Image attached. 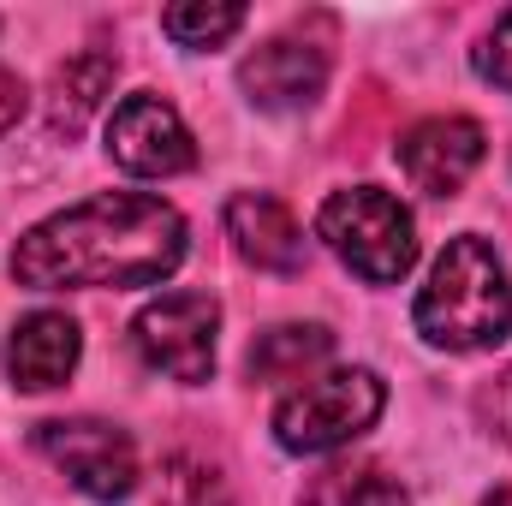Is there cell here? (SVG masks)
<instances>
[{
  "label": "cell",
  "instance_id": "1",
  "mask_svg": "<svg viewBox=\"0 0 512 506\" xmlns=\"http://www.w3.org/2000/svg\"><path fill=\"white\" fill-rule=\"evenodd\" d=\"M179 256H185V221L173 203L143 191H102L30 227L12 251V280L30 292L149 286V280H167Z\"/></svg>",
  "mask_w": 512,
  "mask_h": 506
},
{
  "label": "cell",
  "instance_id": "2",
  "mask_svg": "<svg viewBox=\"0 0 512 506\" xmlns=\"http://www.w3.org/2000/svg\"><path fill=\"white\" fill-rule=\"evenodd\" d=\"M411 322L429 346L483 352L512 334V280L483 239H453L429 268V286L411 304Z\"/></svg>",
  "mask_w": 512,
  "mask_h": 506
},
{
  "label": "cell",
  "instance_id": "3",
  "mask_svg": "<svg viewBox=\"0 0 512 506\" xmlns=\"http://www.w3.org/2000/svg\"><path fill=\"white\" fill-rule=\"evenodd\" d=\"M316 233L328 239V251L340 256L352 274H364L370 286H393L411 274L417 262V227L405 215L399 197H387L382 185H352L334 191L316 215Z\"/></svg>",
  "mask_w": 512,
  "mask_h": 506
},
{
  "label": "cell",
  "instance_id": "4",
  "mask_svg": "<svg viewBox=\"0 0 512 506\" xmlns=\"http://www.w3.org/2000/svg\"><path fill=\"white\" fill-rule=\"evenodd\" d=\"M387 405V387L370 370H334V376L304 381L298 393L280 399L274 411V435L286 453H328L358 441Z\"/></svg>",
  "mask_w": 512,
  "mask_h": 506
},
{
  "label": "cell",
  "instance_id": "5",
  "mask_svg": "<svg viewBox=\"0 0 512 506\" xmlns=\"http://www.w3.org/2000/svg\"><path fill=\"white\" fill-rule=\"evenodd\" d=\"M215 328H221V304L209 292H167L137 310L131 346L155 376L197 387L215 376Z\"/></svg>",
  "mask_w": 512,
  "mask_h": 506
},
{
  "label": "cell",
  "instance_id": "6",
  "mask_svg": "<svg viewBox=\"0 0 512 506\" xmlns=\"http://www.w3.org/2000/svg\"><path fill=\"white\" fill-rule=\"evenodd\" d=\"M36 447L90 495V501H126L137 489V447L126 429L96 423V417H66V423H42Z\"/></svg>",
  "mask_w": 512,
  "mask_h": 506
},
{
  "label": "cell",
  "instance_id": "7",
  "mask_svg": "<svg viewBox=\"0 0 512 506\" xmlns=\"http://www.w3.org/2000/svg\"><path fill=\"white\" fill-rule=\"evenodd\" d=\"M108 155L137 173V179H173V173H191L197 167V143L185 120L173 114V102L161 96H126L108 120Z\"/></svg>",
  "mask_w": 512,
  "mask_h": 506
},
{
  "label": "cell",
  "instance_id": "8",
  "mask_svg": "<svg viewBox=\"0 0 512 506\" xmlns=\"http://www.w3.org/2000/svg\"><path fill=\"white\" fill-rule=\"evenodd\" d=\"M393 155H399V173L411 179V191L453 197L483 161V126L465 114H441V120H423V126L405 131Z\"/></svg>",
  "mask_w": 512,
  "mask_h": 506
},
{
  "label": "cell",
  "instance_id": "9",
  "mask_svg": "<svg viewBox=\"0 0 512 506\" xmlns=\"http://www.w3.org/2000/svg\"><path fill=\"white\" fill-rule=\"evenodd\" d=\"M239 84L256 108H310L328 84V48L304 36H274L239 66Z\"/></svg>",
  "mask_w": 512,
  "mask_h": 506
},
{
  "label": "cell",
  "instance_id": "10",
  "mask_svg": "<svg viewBox=\"0 0 512 506\" xmlns=\"http://www.w3.org/2000/svg\"><path fill=\"white\" fill-rule=\"evenodd\" d=\"M227 239H233V251L256 262V268H268V274H298L304 268V227L292 221V209L286 203H274V197H262V191H239L233 203H227Z\"/></svg>",
  "mask_w": 512,
  "mask_h": 506
},
{
  "label": "cell",
  "instance_id": "11",
  "mask_svg": "<svg viewBox=\"0 0 512 506\" xmlns=\"http://www.w3.org/2000/svg\"><path fill=\"white\" fill-rule=\"evenodd\" d=\"M78 352H84V340H78V322L66 310H30L12 328L6 364H12V381L24 393H48V387H60L78 370Z\"/></svg>",
  "mask_w": 512,
  "mask_h": 506
},
{
  "label": "cell",
  "instance_id": "12",
  "mask_svg": "<svg viewBox=\"0 0 512 506\" xmlns=\"http://www.w3.org/2000/svg\"><path fill=\"white\" fill-rule=\"evenodd\" d=\"M304 506H411V495L376 459H340V465L310 477Z\"/></svg>",
  "mask_w": 512,
  "mask_h": 506
},
{
  "label": "cell",
  "instance_id": "13",
  "mask_svg": "<svg viewBox=\"0 0 512 506\" xmlns=\"http://www.w3.org/2000/svg\"><path fill=\"white\" fill-rule=\"evenodd\" d=\"M334 352V334L316 322H286L251 340V381H304V370H316Z\"/></svg>",
  "mask_w": 512,
  "mask_h": 506
},
{
  "label": "cell",
  "instance_id": "14",
  "mask_svg": "<svg viewBox=\"0 0 512 506\" xmlns=\"http://www.w3.org/2000/svg\"><path fill=\"white\" fill-rule=\"evenodd\" d=\"M114 90V54H72L60 72H54V131H72L84 126L96 108H102V96Z\"/></svg>",
  "mask_w": 512,
  "mask_h": 506
},
{
  "label": "cell",
  "instance_id": "15",
  "mask_svg": "<svg viewBox=\"0 0 512 506\" xmlns=\"http://www.w3.org/2000/svg\"><path fill=\"white\" fill-rule=\"evenodd\" d=\"M161 30L179 48H221L233 30H245V6H167Z\"/></svg>",
  "mask_w": 512,
  "mask_h": 506
},
{
  "label": "cell",
  "instance_id": "16",
  "mask_svg": "<svg viewBox=\"0 0 512 506\" xmlns=\"http://www.w3.org/2000/svg\"><path fill=\"white\" fill-rule=\"evenodd\" d=\"M209 495H215V471H203L191 459H173L167 477H161V501L155 506H209Z\"/></svg>",
  "mask_w": 512,
  "mask_h": 506
},
{
  "label": "cell",
  "instance_id": "17",
  "mask_svg": "<svg viewBox=\"0 0 512 506\" xmlns=\"http://www.w3.org/2000/svg\"><path fill=\"white\" fill-rule=\"evenodd\" d=\"M477 72L489 78V84H501V90H512V12L495 24V36L477 48Z\"/></svg>",
  "mask_w": 512,
  "mask_h": 506
},
{
  "label": "cell",
  "instance_id": "18",
  "mask_svg": "<svg viewBox=\"0 0 512 506\" xmlns=\"http://www.w3.org/2000/svg\"><path fill=\"white\" fill-rule=\"evenodd\" d=\"M483 411H489V423H495V435L512 447V370L507 376H495V387L483 393Z\"/></svg>",
  "mask_w": 512,
  "mask_h": 506
},
{
  "label": "cell",
  "instance_id": "19",
  "mask_svg": "<svg viewBox=\"0 0 512 506\" xmlns=\"http://www.w3.org/2000/svg\"><path fill=\"white\" fill-rule=\"evenodd\" d=\"M24 102H30V96H24V78L0 66V137H6V131L24 120Z\"/></svg>",
  "mask_w": 512,
  "mask_h": 506
},
{
  "label": "cell",
  "instance_id": "20",
  "mask_svg": "<svg viewBox=\"0 0 512 506\" xmlns=\"http://www.w3.org/2000/svg\"><path fill=\"white\" fill-rule=\"evenodd\" d=\"M483 506H512V489H495V495H489Z\"/></svg>",
  "mask_w": 512,
  "mask_h": 506
}]
</instances>
